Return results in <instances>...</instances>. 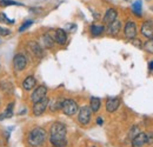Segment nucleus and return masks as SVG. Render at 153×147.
<instances>
[{"instance_id": "obj_9", "label": "nucleus", "mask_w": 153, "mask_h": 147, "mask_svg": "<svg viewBox=\"0 0 153 147\" xmlns=\"http://www.w3.org/2000/svg\"><path fill=\"white\" fill-rule=\"evenodd\" d=\"M27 47H28V50L31 51V53L34 56H37V58H42L44 56L42 47L39 45L37 41H28Z\"/></svg>"}, {"instance_id": "obj_19", "label": "nucleus", "mask_w": 153, "mask_h": 147, "mask_svg": "<svg viewBox=\"0 0 153 147\" xmlns=\"http://www.w3.org/2000/svg\"><path fill=\"white\" fill-rule=\"evenodd\" d=\"M105 31V27L102 25H92L91 26V33L93 37H99L104 33Z\"/></svg>"}, {"instance_id": "obj_21", "label": "nucleus", "mask_w": 153, "mask_h": 147, "mask_svg": "<svg viewBox=\"0 0 153 147\" xmlns=\"http://www.w3.org/2000/svg\"><path fill=\"white\" fill-rule=\"evenodd\" d=\"M141 7H143V5H141V1L140 0L135 1L133 5H132V11H133V13L135 16L141 17Z\"/></svg>"}, {"instance_id": "obj_17", "label": "nucleus", "mask_w": 153, "mask_h": 147, "mask_svg": "<svg viewBox=\"0 0 153 147\" xmlns=\"http://www.w3.org/2000/svg\"><path fill=\"white\" fill-rule=\"evenodd\" d=\"M117 17H118L117 10H114V8H108V10L106 11L105 16H104V21H105L106 24H111L112 21H114L115 19H117Z\"/></svg>"}, {"instance_id": "obj_11", "label": "nucleus", "mask_w": 153, "mask_h": 147, "mask_svg": "<svg viewBox=\"0 0 153 147\" xmlns=\"http://www.w3.org/2000/svg\"><path fill=\"white\" fill-rule=\"evenodd\" d=\"M145 144H147V135L145 133H138L132 140V146L133 147H143Z\"/></svg>"}, {"instance_id": "obj_25", "label": "nucleus", "mask_w": 153, "mask_h": 147, "mask_svg": "<svg viewBox=\"0 0 153 147\" xmlns=\"http://www.w3.org/2000/svg\"><path fill=\"white\" fill-rule=\"evenodd\" d=\"M33 25V21L32 20H27V21H25L21 26H20V28H19V32H24V31H26L28 27H31Z\"/></svg>"}, {"instance_id": "obj_26", "label": "nucleus", "mask_w": 153, "mask_h": 147, "mask_svg": "<svg viewBox=\"0 0 153 147\" xmlns=\"http://www.w3.org/2000/svg\"><path fill=\"white\" fill-rule=\"evenodd\" d=\"M0 22H5V24H13L14 20H10L7 18V16L5 13H0Z\"/></svg>"}, {"instance_id": "obj_22", "label": "nucleus", "mask_w": 153, "mask_h": 147, "mask_svg": "<svg viewBox=\"0 0 153 147\" xmlns=\"http://www.w3.org/2000/svg\"><path fill=\"white\" fill-rule=\"evenodd\" d=\"M62 99H57V100H54L52 104H48V105H51L50 106V108H51V111H59L61 110V106H62Z\"/></svg>"}, {"instance_id": "obj_27", "label": "nucleus", "mask_w": 153, "mask_h": 147, "mask_svg": "<svg viewBox=\"0 0 153 147\" xmlns=\"http://www.w3.org/2000/svg\"><path fill=\"white\" fill-rule=\"evenodd\" d=\"M10 34H11V31H10L8 28H4V27L0 26V36H1V37H7V36H10Z\"/></svg>"}, {"instance_id": "obj_4", "label": "nucleus", "mask_w": 153, "mask_h": 147, "mask_svg": "<svg viewBox=\"0 0 153 147\" xmlns=\"http://www.w3.org/2000/svg\"><path fill=\"white\" fill-rule=\"evenodd\" d=\"M26 66H27V59H26L25 55L22 53H18V54L14 55V58H13V67H14L16 71L21 72V71H24L26 68Z\"/></svg>"}, {"instance_id": "obj_12", "label": "nucleus", "mask_w": 153, "mask_h": 147, "mask_svg": "<svg viewBox=\"0 0 153 147\" xmlns=\"http://www.w3.org/2000/svg\"><path fill=\"white\" fill-rule=\"evenodd\" d=\"M119 106H120V99H118V98H110L106 101V110L110 113L115 112L119 108Z\"/></svg>"}, {"instance_id": "obj_15", "label": "nucleus", "mask_w": 153, "mask_h": 147, "mask_svg": "<svg viewBox=\"0 0 153 147\" xmlns=\"http://www.w3.org/2000/svg\"><path fill=\"white\" fill-rule=\"evenodd\" d=\"M36 85H37L36 78H34L33 75H28V76L24 80V82H22V88H24L25 91H31V90H33V88L36 87Z\"/></svg>"}, {"instance_id": "obj_29", "label": "nucleus", "mask_w": 153, "mask_h": 147, "mask_svg": "<svg viewBox=\"0 0 153 147\" xmlns=\"http://www.w3.org/2000/svg\"><path fill=\"white\" fill-rule=\"evenodd\" d=\"M132 44L135 45L138 48H140V47H141V41H140V40H138V39H135V38L132 39Z\"/></svg>"}, {"instance_id": "obj_1", "label": "nucleus", "mask_w": 153, "mask_h": 147, "mask_svg": "<svg viewBox=\"0 0 153 147\" xmlns=\"http://www.w3.org/2000/svg\"><path fill=\"white\" fill-rule=\"evenodd\" d=\"M51 144L56 147H65L66 141V126L61 122H54L51 126Z\"/></svg>"}, {"instance_id": "obj_6", "label": "nucleus", "mask_w": 153, "mask_h": 147, "mask_svg": "<svg viewBox=\"0 0 153 147\" xmlns=\"http://www.w3.org/2000/svg\"><path fill=\"white\" fill-rule=\"evenodd\" d=\"M48 104H50V100L45 97L44 99H41V100H39L37 102H34V105H33V114L34 115H41L46 108H47V106H48Z\"/></svg>"}, {"instance_id": "obj_30", "label": "nucleus", "mask_w": 153, "mask_h": 147, "mask_svg": "<svg viewBox=\"0 0 153 147\" xmlns=\"http://www.w3.org/2000/svg\"><path fill=\"white\" fill-rule=\"evenodd\" d=\"M97 124H98V125H102V124H104V120H102L101 118H98V119H97Z\"/></svg>"}, {"instance_id": "obj_24", "label": "nucleus", "mask_w": 153, "mask_h": 147, "mask_svg": "<svg viewBox=\"0 0 153 147\" xmlns=\"http://www.w3.org/2000/svg\"><path fill=\"white\" fill-rule=\"evenodd\" d=\"M144 48H145V51H146V52L152 53L153 54V37L150 38V40H149V41H146V44L144 45Z\"/></svg>"}, {"instance_id": "obj_16", "label": "nucleus", "mask_w": 153, "mask_h": 147, "mask_svg": "<svg viewBox=\"0 0 153 147\" xmlns=\"http://www.w3.org/2000/svg\"><path fill=\"white\" fill-rule=\"evenodd\" d=\"M141 33L143 36L147 38L153 37V22L152 21H145L141 26Z\"/></svg>"}, {"instance_id": "obj_20", "label": "nucleus", "mask_w": 153, "mask_h": 147, "mask_svg": "<svg viewBox=\"0 0 153 147\" xmlns=\"http://www.w3.org/2000/svg\"><path fill=\"white\" fill-rule=\"evenodd\" d=\"M100 105H101V101L99 98H96V97H92L91 98V101H90V108L92 112H98L99 108H100Z\"/></svg>"}, {"instance_id": "obj_18", "label": "nucleus", "mask_w": 153, "mask_h": 147, "mask_svg": "<svg viewBox=\"0 0 153 147\" xmlns=\"http://www.w3.org/2000/svg\"><path fill=\"white\" fill-rule=\"evenodd\" d=\"M13 113H14V102H10V104H8V106L5 108L4 113H2V114H0V120H4V119H8V118H11V117L13 115Z\"/></svg>"}, {"instance_id": "obj_5", "label": "nucleus", "mask_w": 153, "mask_h": 147, "mask_svg": "<svg viewBox=\"0 0 153 147\" xmlns=\"http://www.w3.org/2000/svg\"><path fill=\"white\" fill-rule=\"evenodd\" d=\"M91 115H92V111L90 107L87 106H84L81 107L79 111V114H78V120L81 125H87L90 121H91Z\"/></svg>"}, {"instance_id": "obj_31", "label": "nucleus", "mask_w": 153, "mask_h": 147, "mask_svg": "<svg viewBox=\"0 0 153 147\" xmlns=\"http://www.w3.org/2000/svg\"><path fill=\"white\" fill-rule=\"evenodd\" d=\"M149 68H150L151 71H153V61H151V62H150V65H149Z\"/></svg>"}, {"instance_id": "obj_32", "label": "nucleus", "mask_w": 153, "mask_h": 147, "mask_svg": "<svg viewBox=\"0 0 153 147\" xmlns=\"http://www.w3.org/2000/svg\"><path fill=\"white\" fill-rule=\"evenodd\" d=\"M0 44H1V41H0Z\"/></svg>"}, {"instance_id": "obj_28", "label": "nucleus", "mask_w": 153, "mask_h": 147, "mask_svg": "<svg viewBox=\"0 0 153 147\" xmlns=\"http://www.w3.org/2000/svg\"><path fill=\"white\" fill-rule=\"evenodd\" d=\"M138 133H139V128H138V127H137V126H134L133 128L131 129V133H130V135H131V137H135V135H137V134H138Z\"/></svg>"}, {"instance_id": "obj_10", "label": "nucleus", "mask_w": 153, "mask_h": 147, "mask_svg": "<svg viewBox=\"0 0 153 147\" xmlns=\"http://www.w3.org/2000/svg\"><path fill=\"white\" fill-rule=\"evenodd\" d=\"M54 41L59 45H65L67 41V33L62 28H58L54 31Z\"/></svg>"}, {"instance_id": "obj_7", "label": "nucleus", "mask_w": 153, "mask_h": 147, "mask_svg": "<svg viewBox=\"0 0 153 147\" xmlns=\"http://www.w3.org/2000/svg\"><path fill=\"white\" fill-rule=\"evenodd\" d=\"M46 94H47V88H46V86H39L37 87L33 93H32V95H31V100L33 101V104L34 102H37L39 100H41V99H44L45 97H46Z\"/></svg>"}, {"instance_id": "obj_14", "label": "nucleus", "mask_w": 153, "mask_h": 147, "mask_svg": "<svg viewBox=\"0 0 153 147\" xmlns=\"http://www.w3.org/2000/svg\"><path fill=\"white\" fill-rule=\"evenodd\" d=\"M41 40H42V46L45 48H51L53 47V44H54V34L52 36L51 32H47L41 37Z\"/></svg>"}, {"instance_id": "obj_8", "label": "nucleus", "mask_w": 153, "mask_h": 147, "mask_svg": "<svg viewBox=\"0 0 153 147\" xmlns=\"http://www.w3.org/2000/svg\"><path fill=\"white\" fill-rule=\"evenodd\" d=\"M124 33H125V37L127 39H134L137 36V25L134 24L133 21H127L125 27H124Z\"/></svg>"}, {"instance_id": "obj_23", "label": "nucleus", "mask_w": 153, "mask_h": 147, "mask_svg": "<svg viewBox=\"0 0 153 147\" xmlns=\"http://www.w3.org/2000/svg\"><path fill=\"white\" fill-rule=\"evenodd\" d=\"M0 6L1 7H7V6H21V4L14 0H0Z\"/></svg>"}, {"instance_id": "obj_13", "label": "nucleus", "mask_w": 153, "mask_h": 147, "mask_svg": "<svg viewBox=\"0 0 153 147\" xmlns=\"http://www.w3.org/2000/svg\"><path fill=\"white\" fill-rule=\"evenodd\" d=\"M121 30V22L119 20L115 19L114 21H112L111 24H108V27H107V33L111 34V36H117Z\"/></svg>"}, {"instance_id": "obj_3", "label": "nucleus", "mask_w": 153, "mask_h": 147, "mask_svg": "<svg viewBox=\"0 0 153 147\" xmlns=\"http://www.w3.org/2000/svg\"><path fill=\"white\" fill-rule=\"evenodd\" d=\"M61 110L62 112L66 114V115H74L76 113H78V104H76L74 100L72 99H65L62 101V106H61Z\"/></svg>"}, {"instance_id": "obj_2", "label": "nucleus", "mask_w": 153, "mask_h": 147, "mask_svg": "<svg viewBox=\"0 0 153 147\" xmlns=\"http://www.w3.org/2000/svg\"><path fill=\"white\" fill-rule=\"evenodd\" d=\"M46 138H47L46 131L44 128H41V127H36V128L32 129L30 132V134H28V144L31 146L34 147L40 146V145H42L45 143Z\"/></svg>"}]
</instances>
